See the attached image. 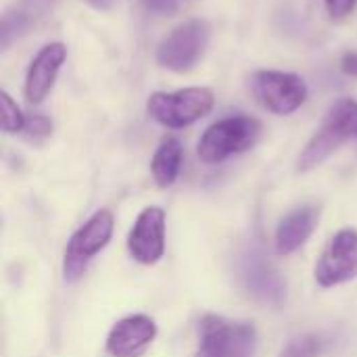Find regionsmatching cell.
<instances>
[{"instance_id":"cell-1","label":"cell","mask_w":357,"mask_h":357,"mask_svg":"<svg viewBox=\"0 0 357 357\" xmlns=\"http://www.w3.org/2000/svg\"><path fill=\"white\" fill-rule=\"evenodd\" d=\"M357 138V100L341 98L324 115L320 128L299 155L297 169L312 172L322 165L341 144Z\"/></svg>"},{"instance_id":"cell-2","label":"cell","mask_w":357,"mask_h":357,"mask_svg":"<svg viewBox=\"0 0 357 357\" xmlns=\"http://www.w3.org/2000/svg\"><path fill=\"white\" fill-rule=\"evenodd\" d=\"M261 136V121L251 115H234L211 123L199 144L197 155L203 163L215 165L234 155H241L257 144Z\"/></svg>"},{"instance_id":"cell-3","label":"cell","mask_w":357,"mask_h":357,"mask_svg":"<svg viewBox=\"0 0 357 357\" xmlns=\"http://www.w3.org/2000/svg\"><path fill=\"white\" fill-rule=\"evenodd\" d=\"M215 96L209 88H182L176 92H153L146 100L149 115L172 130L192 126L211 113Z\"/></svg>"},{"instance_id":"cell-4","label":"cell","mask_w":357,"mask_h":357,"mask_svg":"<svg viewBox=\"0 0 357 357\" xmlns=\"http://www.w3.org/2000/svg\"><path fill=\"white\" fill-rule=\"evenodd\" d=\"M113 228V213L109 209H98L73 232L63 255V276L67 282H77L84 276L90 261L109 245Z\"/></svg>"},{"instance_id":"cell-5","label":"cell","mask_w":357,"mask_h":357,"mask_svg":"<svg viewBox=\"0 0 357 357\" xmlns=\"http://www.w3.org/2000/svg\"><path fill=\"white\" fill-rule=\"evenodd\" d=\"M257 331L249 322H232L222 316L201 320V341L195 357H253Z\"/></svg>"},{"instance_id":"cell-6","label":"cell","mask_w":357,"mask_h":357,"mask_svg":"<svg viewBox=\"0 0 357 357\" xmlns=\"http://www.w3.org/2000/svg\"><path fill=\"white\" fill-rule=\"evenodd\" d=\"M249 88L255 100L274 115H291L307 100L305 79L289 71H255L251 75Z\"/></svg>"},{"instance_id":"cell-7","label":"cell","mask_w":357,"mask_h":357,"mask_svg":"<svg viewBox=\"0 0 357 357\" xmlns=\"http://www.w3.org/2000/svg\"><path fill=\"white\" fill-rule=\"evenodd\" d=\"M207 42L209 23L205 19H188L163 38L157 48V63L169 71L186 73L199 63Z\"/></svg>"},{"instance_id":"cell-8","label":"cell","mask_w":357,"mask_h":357,"mask_svg":"<svg viewBox=\"0 0 357 357\" xmlns=\"http://www.w3.org/2000/svg\"><path fill=\"white\" fill-rule=\"evenodd\" d=\"M316 282L322 289H333L357 278V230H339L314 270Z\"/></svg>"},{"instance_id":"cell-9","label":"cell","mask_w":357,"mask_h":357,"mask_svg":"<svg viewBox=\"0 0 357 357\" xmlns=\"http://www.w3.org/2000/svg\"><path fill=\"white\" fill-rule=\"evenodd\" d=\"M128 251L142 266H155L165 253V211L146 207L138 213L130 234Z\"/></svg>"},{"instance_id":"cell-10","label":"cell","mask_w":357,"mask_h":357,"mask_svg":"<svg viewBox=\"0 0 357 357\" xmlns=\"http://www.w3.org/2000/svg\"><path fill=\"white\" fill-rule=\"evenodd\" d=\"M157 324L144 314L119 320L107 337V354L111 357H140L155 341Z\"/></svg>"},{"instance_id":"cell-11","label":"cell","mask_w":357,"mask_h":357,"mask_svg":"<svg viewBox=\"0 0 357 357\" xmlns=\"http://www.w3.org/2000/svg\"><path fill=\"white\" fill-rule=\"evenodd\" d=\"M65 59H67V48L61 42H50L40 48V52L29 63V69L25 75L27 102L40 105L50 94Z\"/></svg>"},{"instance_id":"cell-12","label":"cell","mask_w":357,"mask_h":357,"mask_svg":"<svg viewBox=\"0 0 357 357\" xmlns=\"http://www.w3.org/2000/svg\"><path fill=\"white\" fill-rule=\"evenodd\" d=\"M241 276L245 280V287L249 289V293L255 299L276 305V307L282 303V299L287 295V284L276 274V270L264 259V255L253 253V251L249 255H245Z\"/></svg>"},{"instance_id":"cell-13","label":"cell","mask_w":357,"mask_h":357,"mask_svg":"<svg viewBox=\"0 0 357 357\" xmlns=\"http://www.w3.org/2000/svg\"><path fill=\"white\" fill-rule=\"evenodd\" d=\"M318 222H320V207L314 205H305L287 213L276 228V236H274L276 253L280 257H287L297 249H301L307 243V238L314 234Z\"/></svg>"},{"instance_id":"cell-14","label":"cell","mask_w":357,"mask_h":357,"mask_svg":"<svg viewBox=\"0 0 357 357\" xmlns=\"http://www.w3.org/2000/svg\"><path fill=\"white\" fill-rule=\"evenodd\" d=\"M182 157H184V151H182V144L178 138L167 136L161 140V144L157 146V151L151 159V174H153V180L157 182V186L169 188L178 180V174L182 167Z\"/></svg>"},{"instance_id":"cell-15","label":"cell","mask_w":357,"mask_h":357,"mask_svg":"<svg viewBox=\"0 0 357 357\" xmlns=\"http://www.w3.org/2000/svg\"><path fill=\"white\" fill-rule=\"evenodd\" d=\"M31 19L23 13V10H13V13H6L2 17V27H0V46L2 50H6L15 40H19L25 29L29 27Z\"/></svg>"},{"instance_id":"cell-16","label":"cell","mask_w":357,"mask_h":357,"mask_svg":"<svg viewBox=\"0 0 357 357\" xmlns=\"http://www.w3.org/2000/svg\"><path fill=\"white\" fill-rule=\"evenodd\" d=\"M0 102H2V132L4 134H17L23 132L25 126V115L21 113L19 105L13 100L8 92H0Z\"/></svg>"},{"instance_id":"cell-17","label":"cell","mask_w":357,"mask_h":357,"mask_svg":"<svg viewBox=\"0 0 357 357\" xmlns=\"http://www.w3.org/2000/svg\"><path fill=\"white\" fill-rule=\"evenodd\" d=\"M23 138L31 144H42L52 134V121L44 115H31L25 119L23 126Z\"/></svg>"},{"instance_id":"cell-18","label":"cell","mask_w":357,"mask_h":357,"mask_svg":"<svg viewBox=\"0 0 357 357\" xmlns=\"http://www.w3.org/2000/svg\"><path fill=\"white\" fill-rule=\"evenodd\" d=\"M320 354V341L316 337H301L287 343L280 357H318Z\"/></svg>"},{"instance_id":"cell-19","label":"cell","mask_w":357,"mask_h":357,"mask_svg":"<svg viewBox=\"0 0 357 357\" xmlns=\"http://www.w3.org/2000/svg\"><path fill=\"white\" fill-rule=\"evenodd\" d=\"M324 4L333 19H343L356 8L357 0H324Z\"/></svg>"},{"instance_id":"cell-20","label":"cell","mask_w":357,"mask_h":357,"mask_svg":"<svg viewBox=\"0 0 357 357\" xmlns=\"http://www.w3.org/2000/svg\"><path fill=\"white\" fill-rule=\"evenodd\" d=\"M142 2H144V6L151 13L165 17V15H174L178 10V2L180 0H142Z\"/></svg>"},{"instance_id":"cell-21","label":"cell","mask_w":357,"mask_h":357,"mask_svg":"<svg viewBox=\"0 0 357 357\" xmlns=\"http://www.w3.org/2000/svg\"><path fill=\"white\" fill-rule=\"evenodd\" d=\"M52 2L54 0H23V13L31 19V15L36 17V15H42V13H46L50 6H52Z\"/></svg>"},{"instance_id":"cell-22","label":"cell","mask_w":357,"mask_h":357,"mask_svg":"<svg viewBox=\"0 0 357 357\" xmlns=\"http://www.w3.org/2000/svg\"><path fill=\"white\" fill-rule=\"evenodd\" d=\"M341 69H343V73L357 77V52L356 50H349V52H345V54L341 56Z\"/></svg>"},{"instance_id":"cell-23","label":"cell","mask_w":357,"mask_h":357,"mask_svg":"<svg viewBox=\"0 0 357 357\" xmlns=\"http://www.w3.org/2000/svg\"><path fill=\"white\" fill-rule=\"evenodd\" d=\"M88 2L92 8H98V10H111L115 6V0H84Z\"/></svg>"}]
</instances>
